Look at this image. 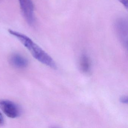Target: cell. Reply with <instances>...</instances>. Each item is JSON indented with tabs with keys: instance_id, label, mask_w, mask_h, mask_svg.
<instances>
[{
	"instance_id": "6da1fadb",
	"label": "cell",
	"mask_w": 128,
	"mask_h": 128,
	"mask_svg": "<svg viewBox=\"0 0 128 128\" xmlns=\"http://www.w3.org/2000/svg\"><path fill=\"white\" fill-rule=\"evenodd\" d=\"M8 32L23 44L35 59L52 68H57L56 64L53 59L30 38L23 34L12 30H9Z\"/></svg>"
},
{
	"instance_id": "7a4b0ae2",
	"label": "cell",
	"mask_w": 128,
	"mask_h": 128,
	"mask_svg": "<svg viewBox=\"0 0 128 128\" xmlns=\"http://www.w3.org/2000/svg\"><path fill=\"white\" fill-rule=\"evenodd\" d=\"M0 108L6 115L10 118H16L20 114V110L18 106L10 100H0Z\"/></svg>"
},
{
	"instance_id": "3957f363",
	"label": "cell",
	"mask_w": 128,
	"mask_h": 128,
	"mask_svg": "<svg viewBox=\"0 0 128 128\" xmlns=\"http://www.w3.org/2000/svg\"><path fill=\"white\" fill-rule=\"evenodd\" d=\"M23 16L29 24L34 21V6L32 0H18Z\"/></svg>"
},
{
	"instance_id": "277c9868",
	"label": "cell",
	"mask_w": 128,
	"mask_h": 128,
	"mask_svg": "<svg viewBox=\"0 0 128 128\" xmlns=\"http://www.w3.org/2000/svg\"><path fill=\"white\" fill-rule=\"evenodd\" d=\"M10 64L18 68H24L26 67L28 61L25 58L18 54H14L10 58Z\"/></svg>"
},
{
	"instance_id": "5b68a950",
	"label": "cell",
	"mask_w": 128,
	"mask_h": 128,
	"mask_svg": "<svg viewBox=\"0 0 128 128\" xmlns=\"http://www.w3.org/2000/svg\"><path fill=\"white\" fill-rule=\"evenodd\" d=\"M80 67L83 72L88 73L90 72L91 63L89 58L86 55H83L80 60Z\"/></svg>"
},
{
	"instance_id": "8992f818",
	"label": "cell",
	"mask_w": 128,
	"mask_h": 128,
	"mask_svg": "<svg viewBox=\"0 0 128 128\" xmlns=\"http://www.w3.org/2000/svg\"><path fill=\"white\" fill-rule=\"evenodd\" d=\"M118 1L122 4L123 6L126 8V9L128 8V0H118Z\"/></svg>"
},
{
	"instance_id": "52a82bcc",
	"label": "cell",
	"mask_w": 128,
	"mask_h": 128,
	"mask_svg": "<svg viewBox=\"0 0 128 128\" xmlns=\"http://www.w3.org/2000/svg\"><path fill=\"white\" fill-rule=\"evenodd\" d=\"M120 101L122 103L127 104L128 102V98L126 96H122L120 98Z\"/></svg>"
},
{
	"instance_id": "ba28073f",
	"label": "cell",
	"mask_w": 128,
	"mask_h": 128,
	"mask_svg": "<svg viewBox=\"0 0 128 128\" xmlns=\"http://www.w3.org/2000/svg\"><path fill=\"white\" fill-rule=\"evenodd\" d=\"M4 122V118L2 114L0 112V126L3 125Z\"/></svg>"
}]
</instances>
